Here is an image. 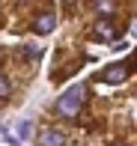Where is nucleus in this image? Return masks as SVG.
Here are the masks:
<instances>
[{
	"label": "nucleus",
	"mask_w": 137,
	"mask_h": 146,
	"mask_svg": "<svg viewBox=\"0 0 137 146\" xmlns=\"http://www.w3.org/2000/svg\"><path fill=\"white\" fill-rule=\"evenodd\" d=\"M81 104H83V87H81V84H75V87H69V90L60 96L57 110H60L63 116H75L77 110H81Z\"/></svg>",
	"instance_id": "obj_1"
},
{
	"label": "nucleus",
	"mask_w": 137,
	"mask_h": 146,
	"mask_svg": "<svg viewBox=\"0 0 137 146\" xmlns=\"http://www.w3.org/2000/svg\"><path fill=\"white\" fill-rule=\"evenodd\" d=\"M95 6H99L101 12H113V3H110V0H95Z\"/></svg>",
	"instance_id": "obj_7"
},
{
	"label": "nucleus",
	"mask_w": 137,
	"mask_h": 146,
	"mask_svg": "<svg viewBox=\"0 0 137 146\" xmlns=\"http://www.w3.org/2000/svg\"><path fill=\"white\" fill-rule=\"evenodd\" d=\"M9 96V84H6V78H0V98Z\"/></svg>",
	"instance_id": "obj_8"
},
{
	"label": "nucleus",
	"mask_w": 137,
	"mask_h": 146,
	"mask_svg": "<svg viewBox=\"0 0 137 146\" xmlns=\"http://www.w3.org/2000/svg\"><path fill=\"white\" fill-rule=\"evenodd\" d=\"M63 143H66V137L57 128H45L42 134H39V146H63Z\"/></svg>",
	"instance_id": "obj_3"
},
{
	"label": "nucleus",
	"mask_w": 137,
	"mask_h": 146,
	"mask_svg": "<svg viewBox=\"0 0 137 146\" xmlns=\"http://www.w3.org/2000/svg\"><path fill=\"white\" fill-rule=\"evenodd\" d=\"M128 78V66H107L101 72V81L104 84H122Z\"/></svg>",
	"instance_id": "obj_2"
},
{
	"label": "nucleus",
	"mask_w": 137,
	"mask_h": 146,
	"mask_svg": "<svg viewBox=\"0 0 137 146\" xmlns=\"http://www.w3.org/2000/svg\"><path fill=\"white\" fill-rule=\"evenodd\" d=\"M54 24H57L54 15H39V18H36V33H51V30H54Z\"/></svg>",
	"instance_id": "obj_5"
},
{
	"label": "nucleus",
	"mask_w": 137,
	"mask_h": 146,
	"mask_svg": "<svg viewBox=\"0 0 137 146\" xmlns=\"http://www.w3.org/2000/svg\"><path fill=\"white\" fill-rule=\"evenodd\" d=\"M15 137L27 143L30 137H33V122H30V119H18V125H15Z\"/></svg>",
	"instance_id": "obj_4"
},
{
	"label": "nucleus",
	"mask_w": 137,
	"mask_h": 146,
	"mask_svg": "<svg viewBox=\"0 0 137 146\" xmlns=\"http://www.w3.org/2000/svg\"><path fill=\"white\" fill-rule=\"evenodd\" d=\"M95 36H99V39H113V27H110V21H99V24H95Z\"/></svg>",
	"instance_id": "obj_6"
}]
</instances>
